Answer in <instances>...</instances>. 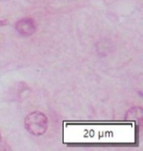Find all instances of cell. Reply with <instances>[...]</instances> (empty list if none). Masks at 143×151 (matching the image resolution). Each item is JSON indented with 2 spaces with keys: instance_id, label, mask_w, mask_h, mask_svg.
Listing matches in <instances>:
<instances>
[{
  "instance_id": "obj_1",
  "label": "cell",
  "mask_w": 143,
  "mask_h": 151,
  "mask_svg": "<svg viewBox=\"0 0 143 151\" xmlns=\"http://www.w3.org/2000/svg\"><path fill=\"white\" fill-rule=\"evenodd\" d=\"M25 128L29 134L35 137L44 134L48 128L47 117L43 113L35 111L29 113L25 118Z\"/></svg>"
},
{
  "instance_id": "obj_2",
  "label": "cell",
  "mask_w": 143,
  "mask_h": 151,
  "mask_svg": "<svg viewBox=\"0 0 143 151\" xmlns=\"http://www.w3.org/2000/svg\"><path fill=\"white\" fill-rule=\"evenodd\" d=\"M16 29L23 37H30L35 32L36 26L34 21L30 18H24L16 23Z\"/></svg>"
},
{
  "instance_id": "obj_3",
  "label": "cell",
  "mask_w": 143,
  "mask_h": 151,
  "mask_svg": "<svg viewBox=\"0 0 143 151\" xmlns=\"http://www.w3.org/2000/svg\"><path fill=\"white\" fill-rule=\"evenodd\" d=\"M142 119V109L141 108H132L126 114V120L137 121Z\"/></svg>"
},
{
  "instance_id": "obj_4",
  "label": "cell",
  "mask_w": 143,
  "mask_h": 151,
  "mask_svg": "<svg viewBox=\"0 0 143 151\" xmlns=\"http://www.w3.org/2000/svg\"><path fill=\"white\" fill-rule=\"evenodd\" d=\"M6 21H0V26H4V25H6Z\"/></svg>"
},
{
  "instance_id": "obj_5",
  "label": "cell",
  "mask_w": 143,
  "mask_h": 151,
  "mask_svg": "<svg viewBox=\"0 0 143 151\" xmlns=\"http://www.w3.org/2000/svg\"><path fill=\"white\" fill-rule=\"evenodd\" d=\"M0 141H1V134H0Z\"/></svg>"
}]
</instances>
